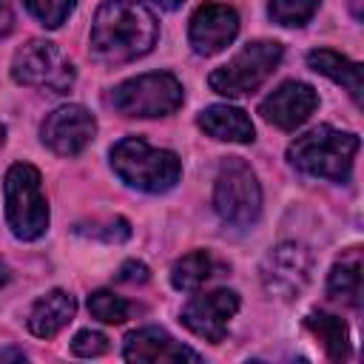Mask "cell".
Segmentation results:
<instances>
[{
  "mask_svg": "<svg viewBox=\"0 0 364 364\" xmlns=\"http://www.w3.org/2000/svg\"><path fill=\"white\" fill-rule=\"evenodd\" d=\"M159 37L154 11L136 0H105L91 23L88 51L97 63L119 65L145 57Z\"/></svg>",
  "mask_w": 364,
  "mask_h": 364,
  "instance_id": "cell-1",
  "label": "cell"
},
{
  "mask_svg": "<svg viewBox=\"0 0 364 364\" xmlns=\"http://www.w3.org/2000/svg\"><path fill=\"white\" fill-rule=\"evenodd\" d=\"M358 148H361V139L355 134L338 131L333 125H318L290 142L287 162L307 176L350 182Z\"/></svg>",
  "mask_w": 364,
  "mask_h": 364,
  "instance_id": "cell-2",
  "label": "cell"
},
{
  "mask_svg": "<svg viewBox=\"0 0 364 364\" xmlns=\"http://www.w3.org/2000/svg\"><path fill=\"white\" fill-rule=\"evenodd\" d=\"M114 173L142 193H165L182 176V162L173 151L154 148L139 136H125L111 148Z\"/></svg>",
  "mask_w": 364,
  "mask_h": 364,
  "instance_id": "cell-3",
  "label": "cell"
},
{
  "mask_svg": "<svg viewBox=\"0 0 364 364\" xmlns=\"http://www.w3.org/2000/svg\"><path fill=\"white\" fill-rule=\"evenodd\" d=\"M6 222L20 242H34L48 230V199L43 193V176L28 162H14L3 179Z\"/></svg>",
  "mask_w": 364,
  "mask_h": 364,
  "instance_id": "cell-4",
  "label": "cell"
},
{
  "mask_svg": "<svg viewBox=\"0 0 364 364\" xmlns=\"http://www.w3.org/2000/svg\"><path fill=\"white\" fill-rule=\"evenodd\" d=\"M213 210L230 228H250L262 213V188L242 156L222 159L213 182Z\"/></svg>",
  "mask_w": 364,
  "mask_h": 364,
  "instance_id": "cell-5",
  "label": "cell"
},
{
  "mask_svg": "<svg viewBox=\"0 0 364 364\" xmlns=\"http://www.w3.org/2000/svg\"><path fill=\"white\" fill-rule=\"evenodd\" d=\"M185 100L182 82L168 71H151L139 74L134 80H125L111 88L108 105L122 117H168L173 114Z\"/></svg>",
  "mask_w": 364,
  "mask_h": 364,
  "instance_id": "cell-6",
  "label": "cell"
},
{
  "mask_svg": "<svg viewBox=\"0 0 364 364\" xmlns=\"http://www.w3.org/2000/svg\"><path fill=\"white\" fill-rule=\"evenodd\" d=\"M282 43L276 40H253L247 43L233 60H228L225 65L213 68L208 77L210 91L222 94V97H245L250 91H256L282 63Z\"/></svg>",
  "mask_w": 364,
  "mask_h": 364,
  "instance_id": "cell-7",
  "label": "cell"
},
{
  "mask_svg": "<svg viewBox=\"0 0 364 364\" xmlns=\"http://www.w3.org/2000/svg\"><path fill=\"white\" fill-rule=\"evenodd\" d=\"M11 77L20 85L51 91V94H65L71 91L77 71L71 60L60 51L57 43L51 40H28L23 48L14 51L11 60Z\"/></svg>",
  "mask_w": 364,
  "mask_h": 364,
  "instance_id": "cell-8",
  "label": "cell"
},
{
  "mask_svg": "<svg viewBox=\"0 0 364 364\" xmlns=\"http://www.w3.org/2000/svg\"><path fill=\"white\" fill-rule=\"evenodd\" d=\"M310 273H313V256L304 245L296 242L276 245L259 267L264 290L279 299H296L307 287Z\"/></svg>",
  "mask_w": 364,
  "mask_h": 364,
  "instance_id": "cell-9",
  "label": "cell"
},
{
  "mask_svg": "<svg viewBox=\"0 0 364 364\" xmlns=\"http://www.w3.org/2000/svg\"><path fill=\"white\" fill-rule=\"evenodd\" d=\"M94 134H97V119L82 105H60L40 125L43 145L48 151H54L57 156H77V154H82L91 145Z\"/></svg>",
  "mask_w": 364,
  "mask_h": 364,
  "instance_id": "cell-10",
  "label": "cell"
},
{
  "mask_svg": "<svg viewBox=\"0 0 364 364\" xmlns=\"http://www.w3.org/2000/svg\"><path fill=\"white\" fill-rule=\"evenodd\" d=\"M239 313V293L236 290H210V293H202V296H193L185 307H182V324L205 338V341H213L219 344L228 333V324L230 318Z\"/></svg>",
  "mask_w": 364,
  "mask_h": 364,
  "instance_id": "cell-11",
  "label": "cell"
},
{
  "mask_svg": "<svg viewBox=\"0 0 364 364\" xmlns=\"http://www.w3.org/2000/svg\"><path fill=\"white\" fill-rule=\"evenodd\" d=\"M239 34V14L222 3H205L193 11L188 26V43L196 54L210 57L230 46Z\"/></svg>",
  "mask_w": 364,
  "mask_h": 364,
  "instance_id": "cell-12",
  "label": "cell"
},
{
  "mask_svg": "<svg viewBox=\"0 0 364 364\" xmlns=\"http://www.w3.org/2000/svg\"><path fill=\"white\" fill-rule=\"evenodd\" d=\"M316 108H318L316 88L307 82H299V80H287L270 97L262 100L259 114L282 131H296L299 125H304L313 117Z\"/></svg>",
  "mask_w": 364,
  "mask_h": 364,
  "instance_id": "cell-13",
  "label": "cell"
},
{
  "mask_svg": "<svg viewBox=\"0 0 364 364\" xmlns=\"http://www.w3.org/2000/svg\"><path fill=\"white\" fill-rule=\"evenodd\" d=\"M122 358L125 361H202L196 350L185 347L182 341H176L171 333H165L162 327H139L134 333L125 336L122 344Z\"/></svg>",
  "mask_w": 364,
  "mask_h": 364,
  "instance_id": "cell-14",
  "label": "cell"
},
{
  "mask_svg": "<svg viewBox=\"0 0 364 364\" xmlns=\"http://www.w3.org/2000/svg\"><path fill=\"white\" fill-rule=\"evenodd\" d=\"M77 313V299L65 290H51L46 296H40L31 310H28V330L37 338H51L57 336Z\"/></svg>",
  "mask_w": 364,
  "mask_h": 364,
  "instance_id": "cell-15",
  "label": "cell"
},
{
  "mask_svg": "<svg viewBox=\"0 0 364 364\" xmlns=\"http://www.w3.org/2000/svg\"><path fill=\"white\" fill-rule=\"evenodd\" d=\"M196 125L208 136L222 139V142H242L245 145V142H253V136H256L250 117L236 105H208L199 114Z\"/></svg>",
  "mask_w": 364,
  "mask_h": 364,
  "instance_id": "cell-16",
  "label": "cell"
},
{
  "mask_svg": "<svg viewBox=\"0 0 364 364\" xmlns=\"http://www.w3.org/2000/svg\"><path fill=\"white\" fill-rule=\"evenodd\" d=\"M307 65L316 71V74H324L327 80L338 82L355 105H361V65L347 60L344 54L338 51H330V48H313L307 51Z\"/></svg>",
  "mask_w": 364,
  "mask_h": 364,
  "instance_id": "cell-17",
  "label": "cell"
},
{
  "mask_svg": "<svg viewBox=\"0 0 364 364\" xmlns=\"http://www.w3.org/2000/svg\"><path fill=\"white\" fill-rule=\"evenodd\" d=\"M327 293L330 299L358 307L361 304V250L350 247L333 267L327 276Z\"/></svg>",
  "mask_w": 364,
  "mask_h": 364,
  "instance_id": "cell-18",
  "label": "cell"
},
{
  "mask_svg": "<svg viewBox=\"0 0 364 364\" xmlns=\"http://www.w3.org/2000/svg\"><path fill=\"white\" fill-rule=\"evenodd\" d=\"M304 327L318 338L327 358H333V361L350 358V330L338 316L324 313V310H313L304 316Z\"/></svg>",
  "mask_w": 364,
  "mask_h": 364,
  "instance_id": "cell-19",
  "label": "cell"
},
{
  "mask_svg": "<svg viewBox=\"0 0 364 364\" xmlns=\"http://www.w3.org/2000/svg\"><path fill=\"white\" fill-rule=\"evenodd\" d=\"M222 270H225V264L216 262L213 253H208V250H193V253H188V256H182V259L173 262V267H171V284H173L176 290H196V287H202L208 279L219 276Z\"/></svg>",
  "mask_w": 364,
  "mask_h": 364,
  "instance_id": "cell-20",
  "label": "cell"
},
{
  "mask_svg": "<svg viewBox=\"0 0 364 364\" xmlns=\"http://www.w3.org/2000/svg\"><path fill=\"white\" fill-rule=\"evenodd\" d=\"M88 313H91L94 318L105 321V324H122V321L131 318L134 304H131L128 299L111 293V290H94V293L88 296Z\"/></svg>",
  "mask_w": 364,
  "mask_h": 364,
  "instance_id": "cell-21",
  "label": "cell"
},
{
  "mask_svg": "<svg viewBox=\"0 0 364 364\" xmlns=\"http://www.w3.org/2000/svg\"><path fill=\"white\" fill-rule=\"evenodd\" d=\"M316 9H318V0H270L267 14H270V20L276 26L299 28V26L310 23Z\"/></svg>",
  "mask_w": 364,
  "mask_h": 364,
  "instance_id": "cell-22",
  "label": "cell"
},
{
  "mask_svg": "<svg viewBox=\"0 0 364 364\" xmlns=\"http://www.w3.org/2000/svg\"><path fill=\"white\" fill-rule=\"evenodd\" d=\"M26 3H28V11L46 28H60L77 6V0H26Z\"/></svg>",
  "mask_w": 364,
  "mask_h": 364,
  "instance_id": "cell-23",
  "label": "cell"
},
{
  "mask_svg": "<svg viewBox=\"0 0 364 364\" xmlns=\"http://www.w3.org/2000/svg\"><path fill=\"white\" fill-rule=\"evenodd\" d=\"M77 233L91 236V239H102V242H125L131 236V228L122 216H114V219H105V222L77 225Z\"/></svg>",
  "mask_w": 364,
  "mask_h": 364,
  "instance_id": "cell-24",
  "label": "cell"
},
{
  "mask_svg": "<svg viewBox=\"0 0 364 364\" xmlns=\"http://www.w3.org/2000/svg\"><path fill=\"white\" fill-rule=\"evenodd\" d=\"M108 336L100 333V330H80L71 341V353L80 355V358H97L102 353H108Z\"/></svg>",
  "mask_w": 364,
  "mask_h": 364,
  "instance_id": "cell-25",
  "label": "cell"
},
{
  "mask_svg": "<svg viewBox=\"0 0 364 364\" xmlns=\"http://www.w3.org/2000/svg\"><path fill=\"white\" fill-rule=\"evenodd\" d=\"M148 276H151L148 264H142L136 259L122 262L119 270H117V282H128V284H142V282H148Z\"/></svg>",
  "mask_w": 364,
  "mask_h": 364,
  "instance_id": "cell-26",
  "label": "cell"
},
{
  "mask_svg": "<svg viewBox=\"0 0 364 364\" xmlns=\"http://www.w3.org/2000/svg\"><path fill=\"white\" fill-rule=\"evenodd\" d=\"M14 28V0H0V37Z\"/></svg>",
  "mask_w": 364,
  "mask_h": 364,
  "instance_id": "cell-27",
  "label": "cell"
},
{
  "mask_svg": "<svg viewBox=\"0 0 364 364\" xmlns=\"http://www.w3.org/2000/svg\"><path fill=\"white\" fill-rule=\"evenodd\" d=\"M9 358L26 361V353H23V350H0V361H9Z\"/></svg>",
  "mask_w": 364,
  "mask_h": 364,
  "instance_id": "cell-28",
  "label": "cell"
},
{
  "mask_svg": "<svg viewBox=\"0 0 364 364\" xmlns=\"http://www.w3.org/2000/svg\"><path fill=\"white\" fill-rule=\"evenodd\" d=\"M154 3H156L159 9H168V11H173V9H179L185 0H154Z\"/></svg>",
  "mask_w": 364,
  "mask_h": 364,
  "instance_id": "cell-29",
  "label": "cell"
},
{
  "mask_svg": "<svg viewBox=\"0 0 364 364\" xmlns=\"http://www.w3.org/2000/svg\"><path fill=\"white\" fill-rule=\"evenodd\" d=\"M350 9H353V17L361 20V0H350Z\"/></svg>",
  "mask_w": 364,
  "mask_h": 364,
  "instance_id": "cell-30",
  "label": "cell"
},
{
  "mask_svg": "<svg viewBox=\"0 0 364 364\" xmlns=\"http://www.w3.org/2000/svg\"><path fill=\"white\" fill-rule=\"evenodd\" d=\"M3 142H6V125L0 122V145H3Z\"/></svg>",
  "mask_w": 364,
  "mask_h": 364,
  "instance_id": "cell-31",
  "label": "cell"
}]
</instances>
